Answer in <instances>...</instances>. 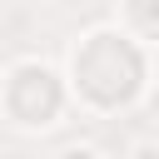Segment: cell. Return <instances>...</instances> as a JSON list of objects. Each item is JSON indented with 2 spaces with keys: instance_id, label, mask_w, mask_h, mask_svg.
<instances>
[{
  "instance_id": "1",
  "label": "cell",
  "mask_w": 159,
  "mask_h": 159,
  "mask_svg": "<svg viewBox=\"0 0 159 159\" xmlns=\"http://www.w3.org/2000/svg\"><path fill=\"white\" fill-rule=\"evenodd\" d=\"M134 159H159V144H149V139H144V144H134Z\"/></svg>"
}]
</instances>
